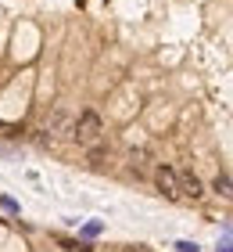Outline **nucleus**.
<instances>
[{
  "instance_id": "nucleus-1",
  "label": "nucleus",
  "mask_w": 233,
  "mask_h": 252,
  "mask_svg": "<svg viewBox=\"0 0 233 252\" xmlns=\"http://www.w3.org/2000/svg\"><path fill=\"white\" fill-rule=\"evenodd\" d=\"M72 137L79 144H93L101 137V116L97 112H83V116L76 119V126H72Z\"/></svg>"
},
{
  "instance_id": "nucleus-10",
  "label": "nucleus",
  "mask_w": 233,
  "mask_h": 252,
  "mask_svg": "<svg viewBox=\"0 0 233 252\" xmlns=\"http://www.w3.org/2000/svg\"><path fill=\"white\" fill-rule=\"evenodd\" d=\"M215 252H233V242H230V238H223V242H219V249Z\"/></svg>"
},
{
  "instance_id": "nucleus-9",
  "label": "nucleus",
  "mask_w": 233,
  "mask_h": 252,
  "mask_svg": "<svg viewBox=\"0 0 233 252\" xmlns=\"http://www.w3.org/2000/svg\"><path fill=\"white\" fill-rule=\"evenodd\" d=\"M0 205H4L7 213H18V202H15V198H7V194H4V198H0Z\"/></svg>"
},
{
  "instance_id": "nucleus-4",
  "label": "nucleus",
  "mask_w": 233,
  "mask_h": 252,
  "mask_svg": "<svg viewBox=\"0 0 233 252\" xmlns=\"http://www.w3.org/2000/svg\"><path fill=\"white\" fill-rule=\"evenodd\" d=\"M72 126H76V123L68 119V112H65V108H57L54 116H51V126H47V130H51L54 137H72Z\"/></svg>"
},
{
  "instance_id": "nucleus-6",
  "label": "nucleus",
  "mask_w": 233,
  "mask_h": 252,
  "mask_svg": "<svg viewBox=\"0 0 233 252\" xmlns=\"http://www.w3.org/2000/svg\"><path fill=\"white\" fill-rule=\"evenodd\" d=\"M54 242L61 245L65 252H93V249H90V242H72V238H65V234H57Z\"/></svg>"
},
{
  "instance_id": "nucleus-11",
  "label": "nucleus",
  "mask_w": 233,
  "mask_h": 252,
  "mask_svg": "<svg viewBox=\"0 0 233 252\" xmlns=\"http://www.w3.org/2000/svg\"><path fill=\"white\" fill-rule=\"evenodd\" d=\"M122 252H151V249H147V245H126Z\"/></svg>"
},
{
  "instance_id": "nucleus-8",
  "label": "nucleus",
  "mask_w": 233,
  "mask_h": 252,
  "mask_svg": "<svg viewBox=\"0 0 233 252\" xmlns=\"http://www.w3.org/2000/svg\"><path fill=\"white\" fill-rule=\"evenodd\" d=\"M172 249H176V252H201V245H197V242H176Z\"/></svg>"
},
{
  "instance_id": "nucleus-5",
  "label": "nucleus",
  "mask_w": 233,
  "mask_h": 252,
  "mask_svg": "<svg viewBox=\"0 0 233 252\" xmlns=\"http://www.w3.org/2000/svg\"><path fill=\"white\" fill-rule=\"evenodd\" d=\"M212 191H215V194H223L226 202H233V180H230L226 173H219V177L212 180Z\"/></svg>"
},
{
  "instance_id": "nucleus-3",
  "label": "nucleus",
  "mask_w": 233,
  "mask_h": 252,
  "mask_svg": "<svg viewBox=\"0 0 233 252\" xmlns=\"http://www.w3.org/2000/svg\"><path fill=\"white\" fill-rule=\"evenodd\" d=\"M176 180H180V194H186V198H201V194H205L201 180H197V177L190 173V169H180Z\"/></svg>"
},
{
  "instance_id": "nucleus-2",
  "label": "nucleus",
  "mask_w": 233,
  "mask_h": 252,
  "mask_svg": "<svg viewBox=\"0 0 233 252\" xmlns=\"http://www.w3.org/2000/svg\"><path fill=\"white\" fill-rule=\"evenodd\" d=\"M155 180H158V188L165 198H180V180H176V169H169V166H158L155 169Z\"/></svg>"
},
{
  "instance_id": "nucleus-7",
  "label": "nucleus",
  "mask_w": 233,
  "mask_h": 252,
  "mask_svg": "<svg viewBox=\"0 0 233 252\" xmlns=\"http://www.w3.org/2000/svg\"><path fill=\"white\" fill-rule=\"evenodd\" d=\"M101 231H104V223H101V220H90V223L83 227V238H97Z\"/></svg>"
}]
</instances>
